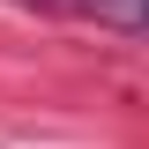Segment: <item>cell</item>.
<instances>
[{
	"mask_svg": "<svg viewBox=\"0 0 149 149\" xmlns=\"http://www.w3.org/2000/svg\"><path fill=\"white\" fill-rule=\"evenodd\" d=\"M60 8H74V15H90V22H112V30H142V37H149V0H60Z\"/></svg>",
	"mask_w": 149,
	"mask_h": 149,
	"instance_id": "1",
	"label": "cell"
}]
</instances>
